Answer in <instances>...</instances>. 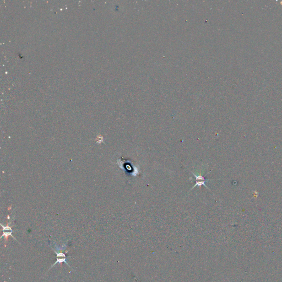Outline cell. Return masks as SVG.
Listing matches in <instances>:
<instances>
[{
	"label": "cell",
	"mask_w": 282,
	"mask_h": 282,
	"mask_svg": "<svg viewBox=\"0 0 282 282\" xmlns=\"http://www.w3.org/2000/svg\"><path fill=\"white\" fill-rule=\"evenodd\" d=\"M190 171H191V170H190ZM191 173H192V174H193V175L194 176V177H195V185L194 186V187H192V189H191V190L193 189H194V187H196V186L200 187V186H201L202 185H204V186H205L207 189L210 190L209 189H208L207 186L206 185V181H212V180L206 179L205 178V176H204L197 175H196L192 171H191Z\"/></svg>",
	"instance_id": "1"
},
{
	"label": "cell",
	"mask_w": 282,
	"mask_h": 282,
	"mask_svg": "<svg viewBox=\"0 0 282 282\" xmlns=\"http://www.w3.org/2000/svg\"><path fill=\"white\" fill-rule=\"evenodd\" d=\"M54 251V252H55L56 254H57V259H56V262L54 264H53L52 267H51V268L53 267V266H55L56 264H61V263H62V262H65L66 264H67V266H69V264H68L67 263V261H66V254H64L63 253V252H58L55 251V250H53ZM50 268V269H51Z\"/></svg>",
	"instance_id": "2"
},
{
	"label": "cell",
	"mask_w": 282,
	"mask_h": 282,
	"mask_svg": "<svg viewBox=\"0 0 282 282\" xmlns=\"http://www.w3.org/2000/svg\"><path fill=\"white\" fill-rule=\"evenodd\" d=\"M1 225V226L3 227V236H1V238H3V236H6V237H7V236H9V235H10V236H12L15 240H16V239L14 238L13 236L12 235V230L11 227H9V226L4 227V226H3V225Z\"/></svg>",
	"instance_id": "3"
}]
</instances>
